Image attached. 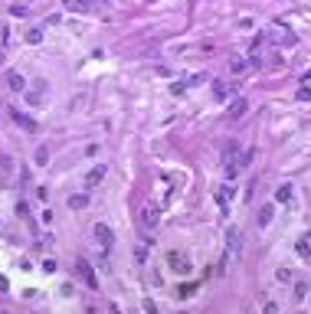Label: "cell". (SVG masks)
<instances>
[{
    "instance_id": "obj_1",
    "label": "cell",
    "mask_w": 311,
    "mask_h": 314,
    "mask_svg": "<svg viewBox=\"0 0 311 314\" xmlns=\"http://www.w3.org/2000/svg\"><path fill=\"white\" fill-rule=\"evenodd\" d=\"M167 265H171V272H177V275H190V259H187L183 252H167Z\"/></svg>"
},
{
    "instance_id": "obj_2",
    "label": "cell",
    "mask_w": 311,
    "mask_h": 314,
    "mask_svg": "<svg viewBox=\"0 0 311 314\" xmlns=\"http://www.w3.org/2000/svg\"><path fill=\"white\" fill-rule=\"evenodd\" d=\"M10 115H13V121H17L20 128H26V131H30V134H36V131H40V125H36V121H33L30 115H23V111H17V108H13Z\"/></svg>"
},
{
    "instance_id": "obj_3",
    "label": "cell",
    "mask_w": 311,
    "mask_h": 314,
    "mask_svg": "<svg viewBox=\"0 0 311 314\" xmlns=\"http://www.w3.org/2000/svg\"><path fill=\"white\" fill-rule=\"evenodd\" d=\"M95 239L98 242H102V246H111V242H115V232H111V229H108V223H95Z\"/></svg>"
},
{
    "instance_id": "obj_4",
    "label": "cell",
    "mask_w": 311,
    "mask_h": 314,
    "mask_svg": "<svg viewBox=\"0 0 311 314\" xmlns=\"http://www.w3.org/2000/svg\"><path fill=\"white\" fill-rule=\"evenodd\" d=\"M105 170H108L105 164H98V167H92V170L86 173V187H89V190H92L95 184H102V180H105Z\"/></svg>"
},
{
    "instance_id": "obj_5",
    "label": "cell",
    "mask_w": 311,
    "mask_h": 314,
    "mask_svg": "<svg viewBox=\"0 0 311 314\" xmlns=\"http://www.w3.org/2000/svg\"><path fill=\"white\" fill-rule=\"evenodd\" d=\"M79 275H82V278H86V285H89V288H95V285H98V278H95V272H92V265H89L86 259H79Z\"/></svg>"
},
{
    "instance_id": "obj_6",
    "label": "cell",
    "mask_w": 311,
    "mask_h": 314,
    "mask_svg": "<svg viewBox=\"0 0 311 314\" xmlns=\"http://www.w3.org/2000/svg\"><path fill=\"white\" fill-rule=\"evenodd\" d=\"M249 111V102L246 98H236V102H229V118H243Z\"/></svg>"
},
{
    "instance_id": "obj_7",
    "label": "cell",
    "mask_w": 311,
    "mask_h": 314,
    "mask_svg": "<svg viewBox=\"0 0 311 314\" xmlns=\"http://www.w3.org/2000/svg\"><path fill=\"white\" fill-rule=\"evenodd\" d=\"M63 7H66V10H69V13H86L89 10V7H92V0H63Z\"/></svg>"
},
{
    "instance_id": "obj_8",
    "label": "cell",
    "mask_w": 311,
    "mask_h": 314,
    "mask_svg": "<svg viewBox=\"0 0 311 314\" xmlns=\"http://www.w3.org/2000/svg\"><path fill=\"white\" fill-rule=\"evenodd\" d=\"M7 85H10L13 92H23V88H26V79H23L20 72H7Z\"/></svg>"
},
{
    "instance_id": "obj_9",
    "label": "cell",
    "mask_w": 311,
    "mask_h": 314,
    "mask_svg": "<svg viewBox=\"0 0 311 314\" xmlns=\"http://www.w3.org/2000/svg\"><path fill=\"white\" fill-rule=\"evenodd\" d=\"M89 206V193H72L69 196V209H86Z\"/></svg>"
},
{
    "instance_id": "obj_10",
    "label": "cell",
    "mask_w": 311,
    "mask_h": 314,
    "mask_svg": "<svg viewBox=\"0 0 311 314\" xmlns=\"http://www.w3.org/2000/svg\"><path fill=\"white\" fill-rule=\"evenodd\" d=\"M272 216H275V206H272V203L262 206V209H259V226H268V223H272Z\"/></svg>"
},
{
    "instance_id": "obj_11",
    "label": "cell",
    "mask_w": 311,
    "mask_h": 314,
    "mask_svg": "<svg viewBox=\"0 0 311 314\" xmlns=\"http://www.w3.org/2000/svg\"><path fill=\"white\" fill-rule=\"evenodd\" d=\"M289 200H291V187L282 184L279 190H275V203H289Z\"/></svg>"
},
{
    "instance_id": "obj_12",
    "label": "cell",
    "mask_w": 311,
    "mask_h": 314,
    "mask_svg": "<svg viewBox=\"0 0 311 314\" xmlns=\"http://www.w3.org/2000/svg\"><path fill=\"white\" fill-rule=\"evenodd\" d=\"M26 43H30V46H40V43H43V30H40V26H33V30L26 33Z\"/></svg>"
},
{
    "instance_id": "obj_13",
    "label": "cell",
    "mask_w": 311,
    "mask_h": 314,
    "mask_svg": "<svg viewBox=\"0 0 311 314\" xmlns=\"http://www.w3.org/2000/svg\"><path fill=\"white\" fill-rule=\"evenodd\" d=\"M144 223H148V226H154V223H157V209H154V206H148V209H144Z\"/></svg>"
},
{
    "instance_id": "obj_14",
    "label": "cell",
    "mask_w": 311,
    "mask_h": 314,
    "mask_svg": "<svg viewBox=\"0 0 311 314\" xmlns=\"http://www.w3.org/2000/svg\"><path fill=\"white\" fill-rule=\"evenodd\" d=\"M246 65H249V59H233V63H229V72H243Z\"/></svg>"
},
{
    "instance_id": "obj_15",
    "label": "cell",
    "mask_w": 311,
    "mask_h": 314,
    "mask_svg": "<svg viewBox=\"0 0 311 314\" xmlns=\"http://www.w3.org/2000/svg\"><path fill=\"white\" fill-rule=\"evenodd\" d=\"M46 161H49V151H46V147H36V164H40V167H43Z\"/></svg>"
},
{
    "instance_id": "obj_16",
    "label": "cell",
    "mask_w": 311,
    "mask_h": 314,
    "mask_svg": "<svg viewBox=\"0 0 311 314\" xmlns=\"http://www.w3.org/2000/svg\"><path fill=\"white\" fill-rule=\"evenodd\" d=\"M252 157H256V151H246V154H243V161H236V167H249Z\"/></svg>"
},
{
    "instance_id": "obj_17",
    "label": "cell",
    "mask_w": 311,
    "mask_h": 314,
    "mask_svg": "<svg viewBox=\"0 0 311 314\" xmlns=\"http://www.w3.org/2000/svg\"><path fill=\"white\" fill-rule=\"evenodd\" d=\"M56 269H59V265H56V259H46V262H43V272H46V275H53Z\"/></svg>"
},
{
    "instance_id": "obj_18",
    "label": "cell",
    "mask_w": 311,
    "mask_h": 314,
    "mask_svg": "<svg viewBox=\"0 0 311 314\" xmlns=\"http://www.w3.org/2000/svg\"><path fill=\"white\" fill-rule=\"evenodd\" d=\"M275 278H279V282H291V272L289 269H279V272H275Z\"/></svg>"
},
{
    "instance_id": "obj_19",
    "label": "cell",
    "mask_w": 311,
    "mask_h": 314,
    "mask_svg": "<svg viewBox=\"0 0 311 314\" xmlns=\"http://www.w3.org/2000/svg\"><path fill=\"white\" fill-rule=\"evenodd\" d=\"M298 255H301V259H308V255H311V246H308V242H298Z\"/></svg>"
},
{
    "instance_id": "obj_20",
    "label": "cell",
    "mask_w": 311,
    "mask_h": 314,
    "mask_svg": "<svg viewBox=\"0 0 311 314\" xmlns=\"http://www.w3.org/2000/svg\"><path fill=\"white\" fill-rule=\"evenodd\" d=\"M10 13H13V17H23V13H26V7H23V3H13Z\"/></svg>"
},
{
    "instance_id": "obj_21",
    "label": "cell",
    "mask_w": 311,
    "mask_h": 314,
    "mask_svg": "<svg viewBox=\"0 0 311 314\" xmlns=\"http://www.w3.org/2000/svg\"><path fill=\"white\" fill-rule=\"evenodd\" d=\"M262 314H279V304H272V301H268L266 308H262Z\"/></svg>"
},
{
    "instance_id": "obj_22",
    "label": "cell",
    "mask_w": 311,
    "mask_h": 314,
    "mask_svg": "<svg viewBox=\"0 0 311 314\" xmlns=\"http://www.w3.org/2000/svg\"><path fill=\"white\" fill-rule=\"evenodd\" d=\"M144 311H148V314H157V304H154V301L148 298V301H144Z\"/></svg>"
},
{
    "instance_id": "obj_23",
    "label": "cell",
    "mask_w": 311,
    "mask_h": 314,
    "mask_svg": "<svg viewBox=\"0 0 311 314\" xmlns=\"http://www.w3.org/2000/svg\"><path fill=\"white\" fill-rule=\"evenodd\" d=\"M108 314H121V308H118L115 301H111V304H108Z\"/></svg>"
},
{
    "instance_id": "obj_24",
    "label": "cell",
    "mask_w": 311,
    "mask_h": 314,
    "mask_svg": "<svg viewBox=\"0 0 311 314\" xmlns=\"http://www.w3.org/2000/svg\"><path fill=\"white\" fill-rule=\"evenodd\" d=\"M0 63H3V56H0Z\"/></svg>"
},
{
    "instance_id": "obj_25",
    "label": "cell",
    "mask_w": 311,
    "mask_h": 314,
    "mask_svg": "<svg viewBox=\"0 0 311 314\" xmlns=\"http://www.w3.org/2000/svg\"><path fill=\"white\" fill-rule=\"evenodd\" d=\"M3 314H7V311H3Z\"/></svg>"
}]
</instances>
